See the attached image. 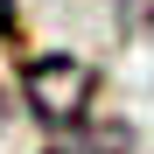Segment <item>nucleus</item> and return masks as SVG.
Segmentation results:
<instances>
[{
  "label": "nucleus",
  "instance_id": "f03ea898",
  "mask_svg": "<svg viewBox=\"0 0 154 154\" xmlns=\"http://www.w3.org/2000/svg\"><path fill=\"white\" fill-rule=\"evenodd\" d=\"M49 154H133V133H119V126H77V133L49 140Z\"/></svg>",
  "mask_w": 154,
  "mask_h": 154
},
{
  "label": "nucleus",
  "instance_id": "f257e3e1",
  "mask_svg": "<svg viewBox=\"0 0 154 154\" xmlns=\"http://www.w3.org/2000/svg\"><path fill=\"white\" fill-rule=\"evenodd\" d=\"M28 98H35V112L49 119V126H63V133H77L84 126V112H91V98H98V77L84 70V63H70V56H56V63H28Z\"/></svg>",
  "mask_w": 154,
  "mask_h": 154
},
{
  "label": "nucleus",
  "instance_id": "7ed1b4c3",
  "mask_svg": "<svg viewBox=\"0 0 154 154\" xmlns=\"http://www.w3.org/2000/svg\"><path fill=\"white\" fill-rule=\"evenodd\" d=\"M126 28L154 42V0H126Z\"/></svg>",
  "mask_w": 154,
  "mask_h": 154
}]
</instances>
